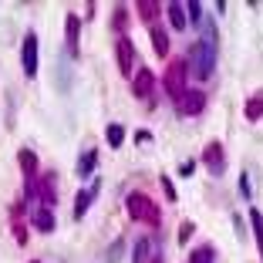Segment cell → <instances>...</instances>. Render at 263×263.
Masks as SVG:
<instances>
[{"mask_svg": "<svg viewBox=\"0 0 263 263\" xmlns=\"http://www.w3.org/2000/svg\"><path fill=\"white\" fill-rule=\"evenodd\" d=\"M21 64H24V74H27V78L37 74V34H27V37H24Z\"/></svg>", "mask_w": 263, "mask_h": 263, "instance_id": "4", "label": "cell"}, {"mask_svg": "<svg viewBox=\"0 0 263 263\" xmlns=\"http://www.w3.org/2000/svg\"><path fill=\"white\" fill-rule=\"evenodd\" d=\"M17 162H21L24 176H34V172H37V155H34L31 148H21V152H17Z\"/></svg>", "mask_w": 263, "mask_h": 263, "instance_id": "13", "label": "cell"}, {"mask_svg": "<svg viewBox=\"0 0 263 263\" xmlns=\"http://www.w3.org/2000/svg\"><path fill=\"white\" fill-rule=\"evenodd\" d=\"M169 21H172V27H176V31H186V7H182V4H169Z\"/></svg>", "mask_w": 263, "mask_h": 263, "instance_id": "17", "label": "cell"}, {"mask_svg": "<svg viewBox=\"0 0 263 263\" xmlns=\"http://www.w3.org/2000/svg\"><path fill=\"white\" fill-rule=\"evenodd\" d=\"M105 139H108L111 148H118L125 142V128H122V125H108V128H105Z\"/></svg>", "mask_w": 263, "mask_h": 263, "instance_id": "20", "label": "cell"}, {"mask_svg": "<svg viewBox=\"0 0 263 263\" xmlns=\"http://www.w3.org/2000/svg\"><path fill=\"white\" fill-rule=\"evenodd\" d=\"M202 108H206V95L202 91H186L182 95V111H186V115H199Z\"/></svg>", "mask_w": 263, "mask_h": 263, "instance_id": "8", "label": "cell"}, {"mask_svg": "<svg viewBox=\"0 0 263 263\" xmlns=\"http://www.w3.org/2000/svg\"><path fill=\"white\" fill-rule=\"evenodd\" d=\"M78 31H81L78 14H68V21H64V34H68V51H71V54H78Z\"/></svg>", "mask_w": 263, "mask_h": 263, "instance_id": "11", "label": "cell"}, {"mask_svg": "<svg viewBox=\"0 0 263 263\" xmlns=\"http://www.w3.org/2000/svg\"><path fill=\"white\" fill-rule=\"evenodd\" d=\"M91 199H95V196H91V189H88V193H78V196H74V219H81V216L88 213Z\"/></svg>", "mask_w": 263, "mask_h": 263, "instance_id": "18", "label": "cell"}, {"mask_svg": "<svg viewBox=\"0 0 263 263\" xmlns=\"http://www.w3.org/2000/svg\"><path fill=\"white\" fill-rule=\"evenodd\" d=\"M132 263H152V243L142 236L135 240V253H132Z\"/></svg>", "mask_w": 263, "mask_h": 263, "instance_id": "14", "label": "cell"}, {"mask_svg": "<svg viewBox=\"0 0 263 263\" xmlns=\"http://www.w3.org/2000/svg\"><path fill=\"white\" fill-rule=\"evenodd\" d=\"M95 165H98V152H95V148H88V152L81 155V159H78V176H81V179L91 176Z\"/></svg>", "mask_w": 263, "mask_h": 263, "instance_id": "12", "label": "cell"}, {"mask_svg": "<svg viewBox=\"0 0 263 263\" xmlns=\"http://www.w3.org/2000/svg\"><path fill=\"white\" fill-rule=\"evenodd\" d=\"M54 176V172H51ZM51 176H44L41 179V186H37V196H41V202H44L47 209H54V196H58V189H54V179Z\"/></svg>", "mask_w": 263, "mask_h": 263, "instance_id": "10", "label": "cell"}, {"mask_svg": "<svg viewBox=\"0 0 263 263\" xmlns=\"http://www.w3.org/2000/svg\"><path fill=\"white\" fill-rule=\"evenodd\" d=\"M233 223H236V236L243 240V236H247V230H243V216H233Z\"/></svg>", "mask_w": 263, "mask_h": 263, "instance_id": "30", "label": "cell"}, {"mask_svg": "<svg viewBox=\"0 0 263 263\" xmlns=\"http://www.w3.org/2000/svg\"><path fill=\"white\" fill-rule=\"evenodd\" d=\"M193 169H196V162H193V159H189V162H182V165H179V176H193Z\"/></svg>", "mask_w": 263, "mask_h": 263, "instance_id": "29", "label": "cell"}, {"mask_svg": "<svg viewBox=\"0 0 263 263\" xmlns=\"http://www.w3.org/2000/svg\"><path fill=\"white\" fill-rule=\"evenodd\" d=\"M58 71H61V91H68V88H71V68H68V61H58Z\"/></svg>", "mask_w": 263, "mask_h": 263, "instance_id": "23", "label": "cell"}, {"mask_svg": "<svg viewBox=\"0 0 263 263\" xmlns=\"http://www.w3.org/2000/svg\"><path fill=\"white\" fill-rule=\"evenodd\" d=\"M152 47H155V54H169V34L159 24H152Z\"/></svg>", "mask_w": 263, "mask_h": 263, "instance_id": "15", "label": "cell"}, {"mask_svg": "<svg viewBox=\"0 0 263 263\" xmlns=\"http://www.w3.org/2000/svg\"><path fill=\"white\" fill-rule=\"evenodd\" d=\"M186 10H189V21H193V24H199V21H202V7H199V4H196V0H193V4H189Z\"/></svg>", "mask_w": 263, "mask_h": 263, "instance_id": "26", "label": "cell"}, {"mask_svg": "<svg viewBox=\"0 0 263 263\" xmlns=\"http://www.w3.org/2000/svg\"><path fill=\"white\" fill-rule=\"evenodd\" d=\"M31 263H37V260H31Z\"/></svg>", "mask_w": 263, "mask_h": 263, "instance_id": "33", "label": "cell"}, {"mask_svg": "<svg viewBox=\"0 0 263 263\" xmlns=\"http://www.w3.org/2000/svg\"><path fill=\"white\" fill-rule=\"evenodd\" d=\"M152 263H162V256H152Z\"/></svg>", "mask_w": 263, "mask_h": 263, "instance_id": "32", "label": "cell"}, {"mask_svg": "<svg viewBox=\"0 0 263 263\" xmlns=\"http://www.w3.org/2000/svg\"><path fill=\"white\" fill-rule=\"evenodd\" d=\"M125 24H128V10H125V7H115V27L122 31Z\"/></svg>", "mask_w": 263, "mask_h": 263, "instance_id": "27", "label": "cell"}, {"mask_svg": "<svg viewBox=\"0 0 263 263\" xmlns=\"http://www.w3.org/2000/svg\"><path fill=\"white\" fill-rule=\"evenodd\" d=\"M122 253H125V240H115L108 247V253H105V260H108V263H118V260H122Z\"/></svg>", "mask_w": 263, "mask_h": 263, "instance_id": "22", "label": "cell"}, {"mask_svg": "<svg viewBox=\"0 0 263 263\" xmlns=\"http://www.w3.org/2000/svg\"><path fill=\"white\" fill-rule=\"evenodd\" d=\"M186 61H172L165 71V91L172 101H182V95H186Z\"/></svg>", "mask_w": 263, "mask_h": 263, "instance_id": "3", "label": "cell"}, {"mask_svg": "<svg viewBox=\"0 0 263 263\" xmlns=\"http://www.w3.org/2000/svg\"><path fill=\"white\" fill-rule=\"evenodd\" d=\"M162 189H165V196H169V202H176V186H172L169 176H162Z\"/></svg>", "mask_w": 263, "mask_h": 263, "instance_id": "28", "label": "cell"}, {"mask_svg": "<svg viewBox=\"0 0 263 263\" xmlns=\"http://www.w3.org/2000/svg\"><path fill=\"white\" fill-rule=\"evenodd\" d=\"M250 223H253V236L260 243V256H263V216H260V209H250Z\"/></svg>", "mask_w": 263, "mask_h": 263, "instance_id": "19", "label": "cell"}, {"mask_svg": "<svg viewBox=\"0 0 263 263\" xmlns=\"http://www.w3.org/2000/svg\"><path fill=\"white\" fill-rule=\"evenodd\" d=\"M34 226L41 233H54V209H47V206L34 209Z\"/></svg>", "mask_w": 263, "mask_h": 263, "instance_id": "9", "label": "cell"}, {"mask_svg": "<svg viewBox=\"0 0 263 263\" xmlns=\"http://www.w3.org/2000/svg\"><path fill=\"white\" fill-rule=\"evenodd\" d=\"M125 209H128L132 219H139V223H148V226H159V206H155L152 199H148L145 193H132L128 199H125Z\"/></svg>", "mask_w": 263, "mask_h": 263, "instance_id": "2", "label": "cell"}, {"mask_svg": "<svg viewBox=\"0 0 263 263\" xmlns=\"http://www.w3.org/2000/svg\"><path fill=\"white\" fill-rule=\"evenodd\" d=\"M240 193H243V199H250V179L247 176L240 179Z\"/></svg>", "mask_w": 263, "mask_h": 263, "instance_id": "31", "label": "cell"}, {"mask_svg": "<svg viewBox=\"0 0 263 263\" xmlns=\"http://www.w3.org/2000/svg\"><path fill=\"white\" fill-rule=\"evenodd\" d=\"M206 169L213 172V176H223V169H226V155H223V145L219 142H213V145H206Z\"/></svg>", "mask_w": 263, "mask_h": 263, "instance_id": "6", "label": "cell"}, {"mask_svg": "<svg viewBox=\"0 0 263 263\" xmlns=\"http://www.w3.org/2000/svg\"><path fill=\"white\" fill-rule=\"evenodd\" d=\"M193 233H196V226H193V223L186 219V223L179 226V243H189V236H193Z\"/></svg>", "mask_w": 263, "mask_h": 263, "instance_id": "25", "label": "cell"}, {"mask_svg": "<svg viewBox=\"0 0 263 263\" xmlns=\"http://www.w3.org/2000/svg\"><path fill=\"white\" fill-rule=\"evenodd\" d=\"M135 10H139V17L152 21V17L159 14V4H155V0H139V4H135Z\"/></svg>", "mask_w": 263, "mask_h": 263, "instance_id": "21", "label": "cell"}, {"mask_svg": "<svg viewBox=\"0 0 263 263\" xmlns=\"http://www.w3.org/2000/svg\"><path fill=\"white\" fill-rule=\"evenodd\" d=\"M193 263H213V250H209V247H199L193 253Z\"/></svg>", "mask_w": 263, "mask_h": 263, "instance_id": "24", "label": "cell"}, {"mask_svg": "<svg viewBox=\"0 0 263 263\" xmlns=\"http://www.w3.org/2000/svg\"><path fill=\"white\" fill-rule=\"evenodd\" d=\"M260 118H263V91H256L247 101V122H260Z\"/></svg>", "mask_w": 263, "mask_h": 263, "instance_id": "16", "label": "cell"}, {"mask_svg": "<svg viewBox=\"0 0 263 263\" xmlns=\"http://www.w3.org/2000/svg\"><path fill=\"white\" fill-rule=\"evenodd\" d=\"M152 88H155V74L152 71H135V81H132V91H135V98H148L152 95Z\"/></svg>", "mask_w": 263, "mask_h": 263, "instance_id": "7", "label": "cell"}, {"mask_svg": "<svg viewBox=\"0 0 263 263\" xmlns=\"http://www.w3.org/2000/svg\"><path fill=\"white\" fill-rule=\"evenodd\" d=\"M115 54H118V68H122V74H132L135 71V44H132V37H118V47H115Z\"/></svg>", "mask_w": 263, "mask_h": 263, "instance_id": "5", "label": "cell"}, {"mask_svg": "<svg viewBox=\"0 0 263 263\" xmlns=\"http://www.w3.org/2000/svg\"><path fill=\"white\" fill-rule=\"evenodd\" d=\"M189 68H193V74L199 78V81H206L209 74H213V68H216V44H209V41H196L193 47H189Z\"/></svg>", "mask_w": 263, "mask_h": 263, "instance_id": "1", "label": "cell"}]
</instances>
